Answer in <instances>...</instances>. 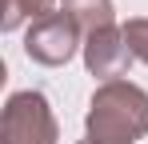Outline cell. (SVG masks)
Returning <instances> with one entry per match:
<instances>
[{"mask_svg":"<svg viewBox=\"0 0 148 144\" xmlns=\"http://www.w3.org/2000/svg\"><path fill=\"white\" fill-rule=\"evenodd\" d=\"M84 132L92 144H136L148 136V92L132 80H108L100 84L88 112Z\"/></svg>","mask_w":148,"mask_h":144,"instance_id":"obj_1","label":"cell"},{"mask_svg":"<svg viewBox=\"0 0 148 144\" xmlns=\"http://www.w3.org/2000/svg\"><path fill=\"white\" fill-rule=\"evenodd\" d=\"M124 44H128V52H132V60L148 64V16L124 20Z\"/></svg>","mask_w":148,"mask_h":144,"instance_id":"obj_7","label":"cell"},{"mask_svg":"<svg viewBox=\"0 0 148 144\" xmlns=\"http://www.w3.org/2000/svg\"><path fill=\"white\" fill-rule=\"evenodd\" d=\"M80 48H84V40H80V28L68 12H52L44 20L28 24V32H24V56L44 64V68L68 64Z\"/></svg>","mask_w":148,"mask_h":144,"instance_id":"obj_3","label":"cell"},{"mask_svg":"<svg viewBox=\"0 0 148 144\" xmlns=\"http://www.w3.org/2000/svg\"><path fill=\"white\" fill-rule=\"evenodd\" d=\"M80 144H92V140H80Z\"/></svg>","mask_w":148,"mask_h":144,"instance_id":"obj_8","label":"cell"},{"mask_svg":"<svg viewBox=\"0 0 148 144\" xmlns=\"http://www.w3.org/2000/svg\"><path fill=\"white\" fill-rule=\"evenodd\" d=\"M84 68L96 76L100 84L108 80H124V72L132 64V52L124 44V28H100V32H88L84 36Z\"/></svg>","mask_w":148,"mask_h":144,"instance_id":"obj_4","label":"cell"},{"mask_svg":"<svg viewBox=\"0 0 148 144\" xmlns=\"http://www.w3.org/2000/svg\"><path fill=\"white\" fill-rule=\"evenodd\" d=\"M0 28L4 32H16L20 24H36V20H44V16H52L56 12V0H0Z\"/></svg>","mask_w":148,"mask_h":144,"instance_id":"obj_6","label":"cell"},{"mask_svg":"<svg viewBox=\"0 0 148 144\" xmlns=\"http://www.w3.org/2000/svg\"><path fill=\"white\" fill-rule=\"evenodd\" d=\"M60 124L52 116V104L44 92L24 88L4 100L0 112V144H56Z\"/></svg>","mask_w":148,"mask_h":144,"instance_id":"obj_2","label":"cell"},{"mask_svg":"<svg viewBox=\"0 0 148 144\" xmlns=\"http://www.w3.org/2000/svg\"><path fill=\"white\" fill-rule=\"evenodd\" d=\"M60 12H68L84 36L88 32H100V28H116L112 0H60Z\"/></svg>","mask_w":148,"mask_h":144,"instance_id":"obj_5","label":"cell"}]
</instances>
